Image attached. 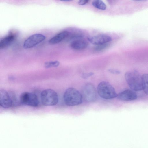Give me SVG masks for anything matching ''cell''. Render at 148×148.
<instances>
[{
	"instance_id": "1",
	"label": "cell",
	"mask_w": 148,
	"mask_h": 148,
	"mask_svg": "<svg viewBox=\"0 0 148 148\" xmlns=\"http://www.w3.org/2000/svg\"><path fill=\"white\" fill-rule=\"evenodd\" d=\"M125 78L131 90L135 91L143 90L142 76L136 70H133L126 72L125 75Z\"/></svg>"
},
{
	"instance_id": "2",
	"label": "cell",
	"mask_w": 148,
	"mask_h": 148,
	"mask_svg": "<svg viewBox=\"0 0 148 148\" xmlns=\"http://www.w3.org/2000/svg\"><path fill=\"white\" fill-rule=\"evenodd\" d=\"M63 99L65 104L69 106L79 105L82 102L83 97L81 93L72 87L67 89L64 94Z\"/></svg>"
},
{
	"instance_id": "3",
	"label": "cell",
	"mask_w": 148,
	"mask_h": 148,
	"mask_svg": "<svg viewBox=\"0 0 148 148\" xmlns=\"http://www.w3.org/2000/svg\"><path fill=\"white\" fill-rule=\"evenodd\" d=\"M99 96L106 99H110L117 97V94L115 89L108 82L103 81L100 82L97 87Z\"/></svg>"
},
{
	"instance_id": "4",
	"label": "cell",
	"mask_w": 148,
	"mask_h": 148,
	"mask_svg": "<svg viewBox=\"0 0 148 148\" xmlns=\"http://www.w3.org/2000/svg\"><path fill=\"white\" fill-rule=\"evenodd\" d=\"M40 99L42 104L45 106H53L58 102V95L56 91L51 89L43 90L40 95Z\"/></svg>"
},
{
	"instance_id": "5",
	"label": "cell",
	"mask_w": 148,
	"mask_h": 148,
	"mask_svg": "<svg viewBox=\"0 0 148 148\" xmlns=\"http://www.w3.org/2000/svg\"><path fill=\"white\" fill-rule=\"evenodd\" d=\"M81 94L83 99L88 102H92L95 101L97 98L96 90L94 86L92 84L87 83L82 86Z\"/></svg>"
},
{
	"instance_id": "6",
	"label": "cell",
	"mask_w": 148,
	"mask_h": 148,
	"mask_svg": "<svg viewBox=\"0 0 148 148\" xmlns=\"http://www.w3.org/2000/svg\"><path fill=\"white\" fill-rule=\"evenodd\" d=\"M19 101L22 104L34 107L38 106L39 104L37 96L34 93L27 92L21 94Z\"/></svg>"
},
{
	"instance_id": "7",
	"label": "cell",
	"mask_w": 148,
	"mask_h": 148,
	"mask_svg": "<svg viewBox=\"0 0 148 148\" xmlns=\"http://www.w3.org/2000/svg\"><path fill=\"white\" fill-rule=\"evenodd\" d=\"M45 38V36L40 34H33L25 40L23 47L25 49L32 48L44 41Z\"/></svg>"
},
{
	"instance_id": "8",
	"label": "cell",
	"mask_w": 148,
	"mask_h": 148,
	"mask_svg": "<svg viewBox=\"0 0 148 148\" xmlns=\"http://www.w3.org/2000/svg\"><path fill=\"white\" fill-rule=\"evenodd\" d=\"M0 105L5 108L13 106V103L10 93L4 89L0 90Z\"/></svg>"
},
{
	"instance_id": "9",
	"label": "cell",
	"mask_w": 148,
	"mask_h": 148,
	"mask_svg": "<svg viewBox=\"0 0 148 148\" xmlns=\"http://www.w3.org/2000/svg\"><path fill=\"white\" fill-rule=\"evenodd\" d=\"M117 97L122 101H130L136 99L137 95L135 91L131 89H127L117 94Z\"/></svg>"
},
{
	"instance_id": "10",
	"label": "cell",
	"mask_w": 148,
	"mask_h": 148,
	"mask_svg": "<svg viewBox=\"0 0 148 148\" xmlns=\"http://www.w3.org/2000/svg\"><path fill=\"white\" fill-rule=\"evenodd\" d=\"M88 39L91 43L97 45L107 43L112 40L110 36L104 34L88 37Z\"/></svg>"
},
{
	"instance_id": "11",
	"label": "cell",
	"mask_w": 148,
	"mask_h": 148,
	"mask_svg": "<svg viewBox=\"0 0 148 148\" xmlns=\"http://www.w3.org/2000/svg\"><path fill=\"white\" fill-rule=\"evenodd\" d=\"M16 38L15 34L10 33L0 41V49H3L10 45L14 42Z\"/></svg>"
},
{
	"instance_id": "12",
	"label": "cell",
	"mask_w": 148,
	"mask_h": 148,
	"mask_svg": "<svg viewBox=\"0 0 148 148\" xmlns=\"http://www.w3.org/2000/svg\"><path fill=\"white\" fill-rule=\"evenodd\" d=\"M69 34V32L67 31H62L50 39L48 42L52 44L58 43L67 37Z\"/></svg>"
},
{
	"instance_id": "13",
	"label": "cell",
	"mask_w": 148,
	"mask_h": 148,
	"mask_svg": "<svg viewBox=\"0 0 148 148\" xmlns=\"http://www.w3.org/2000/svg\"><path fill=\"white\" fill-rule=\"evenodd\" d=\"M88 45V42L83 40H78L72 42L71 47L74 49L81 50L86 48Z\"/></svg>"
},
{
	"instance_id": "14",
	"label": "cell",
	"mask_w": 148,
	"mask_h": 148,
	"mask_svg": "<svg viewBox=\"0 0 148 148\" xmlns=\"http://www.w3.org/2000/svg\"><path fill=\"white\" fill-rule=\"evenodd\" d=\"M142 89L145 94L148 95V74H145L142 76Z\"/></svg>"
},
{
	"instance_id": "15",
	"label": "cell",
	"mask_w": 148,
	"mask_h": 148,
	"mask_svg": "<svg viewBox=\"0 0 148 148\" xmlns=\"http://www.w3.org/2000/svg\"><path fill=\"white\" fill-rule=\"evenodd\" d=\"M93 5L95 8L101 10H105L106 6L104 2L101 0H95L92 2Z\"/></svg>"
},
{
	"instance_id": "16",
	"label": "cell",
	"mask_w": 148,
	"mask_h": 148,
	"mask_svg": "<svg viewBox=\"0 0 148 148\" xmlns=\"http://www.w3.org/2000/svg\"><path fill=\"white\" fill-rule=\"evenodd\" d=\"M60 63L58 61L46 62L45 63L44 66L46 68L56 67L59 66Z\"/></svg>"
},
{
	"instance_id": "17",
	"label": "cell",
	"mask_w": 148,
	"mask_h": 148,
	"mask_svg": "<svg viewBox=\"0 0 148 148\" xmlns=\"http://www.w3.org/2000/svg\"><path fill=\"white\" fill-rule=\"evenodd\" d=\"M108 45L107 43L97 45L94 48V50L96 52H99L102 51L106 48Z\"/></svg>"
},
{
	"instance_id": "18",
	"label": "cell",
	"mask_w": 148,
	"mask_h": 148,
	"mask_svg": "<svg viewBox=\"0 0 148 148\" xmlns=\"http://www.w3.org/2000/svg\"><path fill=\"white\" fill-rule=\"evenodd\" d=\"M94 74V73L92 72L84 74L82 75V77L84 79H86L92 76Z\"/></svg>"
},
{
	"instance_id": "19",
	"label": "cell",
	"mask_w": 148,
	"mask_h": 148,
	"mask_svg": "<svg viewBox=\"0 0 148 148\" xmlns=\"http://www.w3.org/2000/svg\"><path fill=\"white\" fill-rule=\"evenodd\" d=\"M108 71L111 73L114 74H119L121 73V72L119 71L116 69H109Z\"/></svg>"
},
{
	"instance_id": "20",
	"label": "cell",
	"mask_w": 148,
	"mask_h": 148,
	"mask_svg": "<svg viewBox=\"0 0 148 148\" xmlns=\"http://www.w3.org/2000/svg\"><path fill=\"white\" fill-rule=\"evenodd\" d=\"M88 0H80L78 2V4L80 5H84L87 3L88 1Z\"/></svg>"
}]
</instances>
